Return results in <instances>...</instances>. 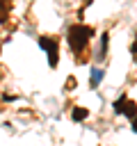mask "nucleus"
Wrapping results in <instances>:
<instances>
[{
	"label": "nucleus",
	"mask_w": 137,
	"mask_h": 146,
	"mask_svg": "<svg viewBox=\"0 0 137 146\" xmlns=\"http://www.w3.org/2000/svg\"><path fill=\"white\" fill-rule=\"evenodd\" d=\"M94 34H96V30L89 27V25H82V23L71 25V27H68V36H66L71 50H73V52H82V50L89 46V41L94 39Z\"/></svg>",
	"instance_id": "f257e3e1"
},
{
	"label": "nucleus",
	"mask_w": 137,
	"mask_h": 146,
	"mask_svg": "<svg viewBox=\"0 0 137 146\" xmlns=\"http://www.w3.org/2000/svg\"><path fill=\"white\" fill-rule=\"evenodd\" d=\"M39 46L48 52V64H50V68H55V66H57V39H55V36H41V39H39Z\"/></svg>",
	"instance_id": "f03ea898"
},
{
	"label": "nucleus",
	"mask_w": 137,
	"mask_h": 146,
	"mask_svg": "<svg viewBox=\"0 0 137 146\" xmlns=\"http://www.w3.org/2000/svg\"><path fill=\"white\" fill-rule=\"evenodd\" d=\"M114 112H119V114H126L128 119H135V116H137V105H135L132 100H128L126 96H121V98L114 103Z\"/></svg>",
	"instance_id": "7ed1b4c3"
},
{
	"label": "nucleus",
	"mask_w": 137,
	"mask_h": 146,
	"mask_svg": "<svg viewBox=\"0 0 137 146\" xmlns=\"http://www.w3.org/2000/svg\"><path fill=\"white\" fill-rule=\"evenodd\" d=\"M107 43H110V34H100V46H98V52H96V59H105V52H107Z\"/></svg>",
	"instance_id": "20e7f679"
},
{
	"label": "nucleus",
	"mask_w": 137,
	"mask_h": 146,
	"mask_svg": "<svg viewBox=\"0 0 137 146\" xmlns=\"http://www.w3.org/2000/svg\"><path fill=\"white\" fill-rule=\"evenodd\" d=\"M103 75H105V73H103V68H91V75H89V84H91V87H96V84L103 80Z\"/></svg>",
	"instance_id": "39448f33"
},
{
	"label": "nucleus",
	"mask_w": 137,
	"mask_h": 146,
	"mask_svg": "<svg viewBox=\"0 0 137 146\" xmlns=\"http://www.w3.org/2000/svg\"><path fill=\"white\" fill-rule=\"evenodd\" d=\"M71 116H73V121H84V119L89 116V110H84V107H73Z\"/></svg>",
	"instance_id": "423d86ee"
},
{
	"label": "nucleus",
	"mask_w": 137,
	"mask_h": 146,
	"mask_svg": "<svg viewBox=\"0 0 137 146\" xmlns=\"http://www.w3.org/2000/svg\"><path fill=\"white\" fill-rule=\"evenodd\" d=\"M130 121H132V128L137 130V116H135V119H130Z\"/></svg>",
	"instance_id": "0eeeda50"
},
{
	"label": "nucleus",
	"mask_w": 137,
	"mask_h": 146,
	"mask_svg": "<svg viewBox=\"0 0 137 146\" xmlns=\"http://www.w3.org/2000/svg\"><path fill=\"white\" fill-rule=\"evenodd\" d=\"M132 52H137V41H135V43H132Z\"/></svg>",
	"instance_id": "6e6552de"
}]
</instances>
